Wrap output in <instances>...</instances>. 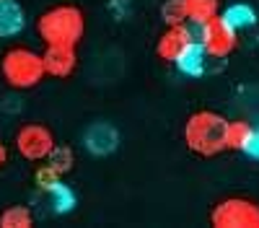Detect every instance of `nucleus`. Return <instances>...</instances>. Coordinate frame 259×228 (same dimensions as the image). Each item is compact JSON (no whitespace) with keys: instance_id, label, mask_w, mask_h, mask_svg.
<instances>
[{"instance_id":"6","label":"nucleus","mask_w":259,"mask_h":228,"mask_svg":"<svg viewBox=\"0 0 259 228\" xmlns=\"http://www.w3.org/2000/svg\"><path fill=\"white\" fill-rule=\"evenodd\" d=\"M197 29H200V41L210 57H226L236 50V29L223 16L210 18L207 24H202Z\"/></svg>"},{"instance_id":"13","label":"nucleus","mask_w":259,"mask_h":228,"mask_svg":"<svg viewBox=\"0 0 259 228\" xmlns=\"http://www.w3.org/2000/svg\"><path fill=\"white\" fill-rule=\"evenodd\" d=\"M254 127L246 122V119H233L228 122V135H226V143H228V148L231 151H244L249 148V143L254 140Z\"/></svg>"},{"instance_id":"14","label":"nucleus","mask_w":259,"mask_h":228,"mask_svg":"<svg viewBox=\"0 0 259 228\" xmlns=\"http://www.w3.org/2000/svg\"><path fill=\"white\" fill-rule=\"evenodd\" d=\"M184 8H187V18L192 21V24L202 26V24H207L210 18L218 16L221 3L218 0H184Z\"/></svg>"},{"instance_id":"4","label":"nucleus","mask_w":259,"mask_h":228,"mask_svg":"<svg viewBox=\"0 0 259 228\" xmlns=\"http://www.w3.org/2000/svg\"><path fill=\"white\" fill-rule=\"evenodd\" d=\"M215 228H259V205L244 197H228L212 207Z\"/></svg>"},{"instance_id":"15","label":"nucleus","mask_w":259,"mask_h":228,"mask_svg":"<svg viewBox=\"0 0 259 228\" xmlns=\"http://www.w3.org/2000/svg\"><path fill=\"white\" fill-rule=\"evenodd\" d=\"M34 215L24 205H11L0 213V228H31Z\"/></svg>"},{"instance_id":"18","label":"nucleus","mask_w":259,"mask_h":228,"mask_svg":"<svg viewBox=\"0 0 259 228\" xmlns=\"http://www.w3.org/2000/svg\"><path fill=\"white\" fill-rule=\"evenodd\" d=\"M161 16L168 26H177V24H187V8H184V0H166L161 6Z\"/></svg>"},{"instance_id":"9","label":"nucleus","mask_w":259,"mask_h":228,"mask_svg":"<svg viewBox=\"0 0 259 228\" xmlns=\"http://www.w3.org/2000/svg\"><path fill=\"white\" fill-rule=\"evenodd\" d=\"M83 140H85V148L94 156H106V153L117 151V145H119V135L109 122H94L91 127L85 130Z\"/></svg>"},{"instance_id":"5","label":"nucleus","mask_w":259,"mask_h":228,"mask_svg":"<svg viewBox=\"0 0 259 228\" xmlns=\"http://www.w3.org/2000/svg\"><path fill=\"white\" fill-rule=\"evenodd\" d=\"M55 148V135L45 124H24L16 132V151L26 161H47V156Z\"/></svg>"},{"instance_id":"2","label":"nucleus","mask_w":259,"mask_h":228,"mask_svg":"<svg viewBox=\"0 0 259 228\" xmlns=\"http://www.w3.org/2000/svg\"><path fill=\"white\" fill-rule=\"evenodd\" d=\"M85 31V18L83 11L75 6H55L45 11L36 18V34L47 44H65V47H78Z\"/></svg>"},{"instance_id":"8","label":"nucleus","mask_w":259,"mask_h":228,"mask_svg":"<svg viewBox=\"0 0 259 228\" xmlns=\"http://www.w3.org/2000/svg\"><path fill=\"white\" fill-rule=\"evenodd\" d=\"M45 57V70L52 78H68L78 68V57L75 47H65V44H47V50L41 52Z\"/></svg>"},{"instance_id":"10","label":"nucleus","mask_w":259,"mask_h":228,"mask_svg":"<svg viewBox=\"0 0 259 228\" xmlns=\"http://www.w3.org/2000/svg\"><path fill=\"white\" fill-rule=\"evenodd\" d=\"M24 24H26L24 8H21L16 0H0V39L21 34Z\"/></svg>"},{"instance_id":"11","label":"nucleus","mask_w":259,"mask_h":228,"mask_svg":"<svg viewBox=\"0 0 259 228\" xmlns=\"http://www.w3.org/2000/svg\"><path fill=\"white\" fill-rule=\"evenodd\" d=\"M205 57H207V50L202 47V41H192V44L177 57V68L184 75L197 78V75L205 73Z\"/></svg>"},{"instance_id":"16","label":"nucleus","mask_w":259,"mask_h":228,"mask_svg":"<svg viewBox=\"0 0 259 228\" xmlns=\"http://www.w3.org/2000/svg\"><path fill=\"white\" fill-rule=\"evenodd\" d=\"M228 24L239 31V29H246V26H251L254 21H256V13H254V8H249V6H244V3H233V6H228L223 13H221Z\"/></svg>"},{"instance_id":"3","label":"nucleus","mask_w":259,"mask_h":228,"mask_svg":"<svg viewBox=\"0 0 259 228\" xmlns=\"http://www.w3.org/2000/svg\"><path fill=\"white\" fill-rule=\"evenodd\" d=\"M0 73H3L11 88H18V91L34 88L47 75L45 57L34 52L31 47H11L0 60Z\"/></svg>"},{"instance_id":"7","label":"nucleus","mask_w":259,"mask_h":228,"mask_svg":"<svg viewBox=\"0 0 259 228\" xmlns=\"http://www.w3.org/2000/svg\"><path fill=\"white\" fill-rule=\"evenodd\" d=\"M194 41V34L187 24H177V26H168L161 39H158V57L166 60V62H177V57Z\"/></svg>"},{"instance_id":"17","label":"nucleus","mask_w":259,"mask_h":228,"mask_svg":"<svg viewBox=\"0 0 259 228\" xmlns=\"http://www.w3.org/2000/svg\"><path fill=\"white\" fill-rule=\"evenodd\" d=\"M73 163H75V156H73V151L68 148V145H55L52 153L47 156V166H52L60 176L68 174L73 169Z\"/></svg>"},{"instance_id":"20","label":"nucleus","mask_w":259,"mask_h":228,"mask_svg":"<svg viewBox=\"0 0 259 228\" xmlns=\"http://www.w3.org/2000/svg\"><path fill=\"white\" fill-rule=\"evenodd\" d=\"M6 161H8V148H6L3 143H0V169L6 166Z\"/></svg>"},{"instance_id":"12","label":"nucleus","mask_w":259,"mask_h":228,"mask_svg":"<svg viewBox=\"0 0 259 228\" xmlns=\"http://www.w3.org/2000/svg\"><path fill=\"white\" fill-rule=\"evenodd\" d=\"M41 192H45V197H47V202L52 205V210H55V213H70V210H73L75 195L70 192V187H68V184L55 181V184L45 187Z\"/></svg>"},{"instance_id":"19","label":"nucleus","mask_w":259,"mask_h":228,"mask_svg":"<svg viewBox=\"0 0 259 228\" xmlns=\"http://www.w3.org/2000/svg\"><path fill=\"white\" fill-rule=\"evenodd\" d=\"M246 153H249L251 158H256V161H259V130L254 132V140L249 143V148H246Z\"/></svg>"},{"instance_id":"1","label":"nucleus","mask_w":259,"mask_h":228,"mask_svg":"<svg viewBox=\"0 0 259 228\" xmlns=\"http://www.w3.org/2000/svg\"><path fill=\"white\" fill-rule=\"evenodd\" d=\"M228 119L221 117L218 112H194L187 124H184V143L192 153L197 156H218L223 151H228Z\"/></svg>"}]
</instances>
